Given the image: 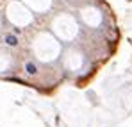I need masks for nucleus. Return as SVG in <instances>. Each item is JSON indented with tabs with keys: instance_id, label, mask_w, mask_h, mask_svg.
Segmentation results:
<instances>
[{
	"instance_id": "f257e3e1",
	"label": "nucleus",
	"mask_w": 132,
	"mask_h": 127,
	"mask_svg": "<svg viewBox=\"0 0 132 127\" xmlns=\"http://www.w3.org/2000/svg\"><path fill=\"white\" fill-rule=\"evenodd\" d=\"M5 43H7V45H11V47H16V45H18V40H16V36L7 34V36H5Z\"/></svg>"
},
{
	"instance_id": "f03ea898",
	"label": "nucleus",
	"mask_w": 132,
	"mask_h": 127,
	"mask_svg": "<svg viewBox=\"0 0 132 127\" xmlns=\"http://www.w3.org/2000/svg\"><path fill=\"white\" fill-rule=\"evenodd\" d=\"M25 68H27V72H29L30 75H34V73L38 72V68H36V64H32V63H27V66H25Z\"/></svg>"
}]
</instances>
